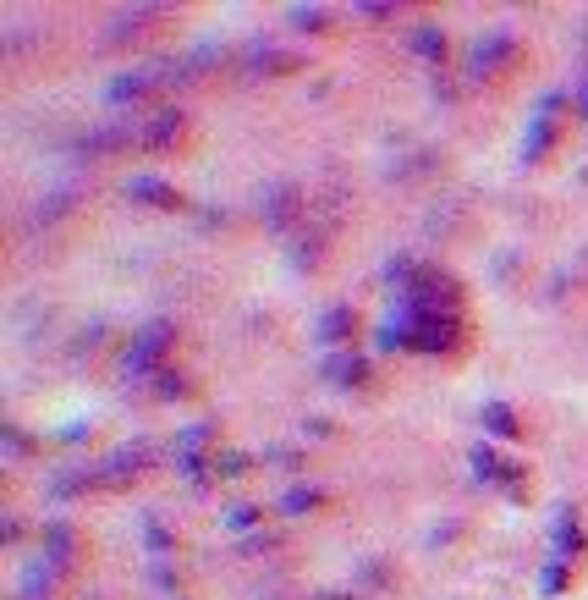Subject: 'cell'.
Returning <instances> with one entry per match:
<instances>
[{
	"mask_svg": "<svg viewBox=\"0 0 588 600\" xmlns=\"http://www.w3.org/2000/svg\"><path fill=\"white\" fill-rule=\"evenodd\" d=\"M407 308L412 314H462V287L445 270H418L407 281Z\"/></svg>",
	"mask_w": 588,
	"mask_h": 600,
	"instance_id": "6da1fadb",
	"label": "cell"
},
{
	"mask_svg": "<svg viewBox=\"0 0 588 600\" xmlns=\"http://www.w3.org/2000/svg\"><path fill=\"white\" fill-rule=\"evenodd\" d=\"M171 341H176V325H171V320H154V325H143V331L133 336V347H127V358H121L127 381H143V374L166 369V353H171Z\"/></svg>",
	"mask_w": 588,
	"mask_h": 600,
	"instance_id": "7a4b0ae2",
	"label": "cell"
},
{
	"mask_svg": "<svg viewBox=\"0 0 588 600\" xmlns=\"http://www.w3.org/2000/svg\"><path fill=\"white\" fill-rule=\"evenodd\" d=\"M258 210H265V226H270V232L298 237V232H303V215H308V193H303L298 182H275V187H265Z\"/></svg>",
	"mask_w": 588,
	"mask_h": 600,
	"instance_id": "3957f363",
	"label": "cell"
},
{
	"mask_svg": "<svg viewBox=\"0 0 588 600\" xmlns=\"http://www.w3.org/2000/svg\"><path fill=\"white\" fill-rule=\"evenodd\" d=\"M154 447H149V440H133V447H116L100 468H94V485H127V480H138V473L154 463L149 457Z\"/></svg>",
	"mask_w": 588,
	"mask_h": 600,
	"instance_id": "277c9868",
	"label": "cell"
},
{
	"mask_svg": "<svg viewBox=\"0 0 588 600\" xmlns=\"http://www.w3.org/2000/svg\"><path fill=\"white\" fill-rule=\"evenodd\" d=\"M473 473H478V480L484 485H501L511 501L522 496V463H511V457H501L495 447H478L473 452Z\"/></svg>",
	"mask_w": 588,
	"mask_h": 600,
	"instance_id": "5b68a950",
	"label": "cell"
},
{
	"mask_svg": "<svg viewBox=\"0 0 588 600\" xmlns=\"http://www.w3.org/2000/svg\"><path fill=\"white\" fill-rule=\"evenodd\" d=\"M462 336V314H418V331H412V347L418 353H445Z\"/></svg>",
	"mask_w": 588,
	"mask_h": 600,
	"instance_id": "8992f818",
	"label": "cell"
},
{
	"mask_svg": "<svg viewBox=\"0 0 588 600\" xmlns=\"http://www.w3.org/2000/svg\"><path fill=\"white\" fill-rule=\"evenodd\" d=\"M517 55V39L511 34H489V39H478L473 45V61H468V72L473 78H495V72H506V61Z\"/></svg>",
	"mask_w": 588,
	"mask_h": 600,
	"instance_id": "52a82bcc",
	"label": "cell"
},
{
	"mask_svg": "<svg viewBox=\"0 0 588 600\" xmlns=\"http://www.w3.org/2000/svg\"><path fill=\"white\" fill-rule=\"evenodd\" d=\"M182 138V111H154L149 121H138V149L159 154V149H171Z\"/></svg>",
	"mask_w": 588,
	"mask_h": 600,
	"instance_id": "ba28073f",
	"label": "cell"
},
{
	"mask_svg": "<svg viewBox=\"0 0 588 600\" xmlns=\"http://www.w3.org/2000/svg\"><path fill=\"white\" fill-rule=\"evenodd\" d=\"M110 100L121 105V100H149V94H159V78H154V67H138V72H121V78H110Z\"/></svg>",
	"mask_w": 588,
	"mask_h": 600,
	"instance_id": "9c48e42d",
	"label": "cell"
},
{
	"mask_svg": "<svg viewBox=\"0 0 588 600\" xmlns=\"http://www.w3.org/2000/svg\"><path fill=\"white\" fill-rule=\"evenodd\" d=\"M45 556H50L55 573H61V567H72V556H78V540H72V529L61 523V518L45 523Z\"/></svg>",
	"mask_w": 588,
	"mask_h": 600,
	"instance_id": "30bf717a",
	"label": "cell"
},
{
	"mask_svg": "<svg viewBox=\"0 0 588 600\" xmlns=\"http://www.w3.org/2000/svg\"><path fill=\"white\" fill-rule=\"evenodd\" d=\"M127 199H133V204H159V210H176V204H182L176 187H171V182H154V177L127 182Z\"/></svg>",
	"mask_w": 588,
	"mask_h": 600,
	"instance_id": "8fae6325",
	"label": "cell"
},
{
	"mask_svg": "<svg viewBox=\"0 0 588 600\" xmlns=\"http://www.w3.org/2000/svg\"><path fill=\"white\" fill-rule=\"evenodd\" d=\"M324 381L357 386V381H363V358H357V353H331V358H324Z\"/></svg>",
	"mask_w": 588,
	"mask_h": 600,
	"instance_id": "7c38bea8",
	"label": "cell"
},
{
	"mask_svg": "<svg viewBox=\"0 0 588 600\" xmlns=\"http://www.w3.org/2000/svg\"><path fill=\"white\" fill-rule=\"evenodd\" d=\"M352 325H357V314H352L347 303L324 308V320H319V341H347V336H352Z\"/></svg>",
	"mask_w": 588,
	"mask_h": 600,
	"instance_id": "4fadbf2b",
	"label": "cell"
},
{
	"mask_svg": "<svg viewBox=\"0 0 588 600\" xmlns=\"http://www.w3.org/2000/svg\"><path fill=\"white\" fill-rule=\"evenodd\" d=\"M478 419H484V430H489V435H501V440H511V435H517V419H511V407H506V402H489Z\"/></svg>",
	"mask_w": 588,
	"mask_h": 600,
	"instance_id": "5bb4252c",
	"label": "cell"
},
{
	"mask_svg": "<svg viewBox=\"0 0 588 600\" xmlns=\"http://www.w3.org/2000/svg\"><path fill=\"white\" fill-rule=\"evenodd\" d=\"M50 584H55V567H50V562L28 567V573H22V600H45V595H50Z\"/></svg>",
	"mask_w": 588,
	"mask_h": 600,
	"instance_id": "9a60e30c",
	"label": "cell"
},
{
	"mask_svg": "<svg viewBox=\"0 0 588 600\" xmlns=\"http://www.w3.org/2000/svg\"><path fill=\"white\" fill-rule=\"evenodd\" d=\"M412 50H418L423 61H445V34H440V28H418V34H412Z\"/></svg>",
	"mask_w": 588,
	"mask_h": 600,
	"instance_id": "2e32d148",
	"label": "cell"
},
{
	"mask_svg": "<svg viewBox=\"0 0 588 600\" xmlns=\"http://www.w3.org/2000/svg\"><path fill=\"white\" fill-rule=\"evenodd\" d=\"M555 551H561V556H577V551H583V529H577V518H561V523H555Z\"/></svg>",
	"mask_w": 588,
	"mask_h": 600,
	"instance_id": "e0dca14e",
	"label": "cell"
},
{
	"mask_svg": "<svg viewBox=\"0 0 588 600\" xmlns=\"http://www.w3.org/2000/svg\"><path fill=\"white\" fill-rule=\"evenodd\" d=\"M281 507H286V513H308V507H319V490H314V485H308V490H291Z\"/></svg>",
	"mask_w": 588,
	"mask_h": 600,
	"instance_id": "ac0fdd59",
	"label": "cell"
},
{
	"mask_svg": "<svg viewBox=\"0 0 588 600\" xmlns=\"http://www.w3.org/2000/svg\"><path fill=\"white\" fill-rule=\"evenodd\" d=\"M242 468H248V457H242V452H225V457L215 452V473H242Z\"/></svg>",
	"mask_w": 588,
	"mask_h": 600,
	"instance_id": "d6986e66",
	"label": "cell"
},
{
	"mask_svg": "<svg viewBox=\"0 0 588 600\" xmlns=\"http://www.w3.org/2000/svg\"><path fill=\"white\" fill-rule=\"evenodd\" d=\"M291 22H298V28H324V12L319 6H298V12H291Z\"/></svg>",
	"mask_w": 588,
	"mask_h": 600,
	"instance_id": "ffe728a7",
	"label": "cell"
},
{
	"mask_svg": "<svg viewBox=\"0 0 588 600\" xmlns=\"http://www.w3.org/2000/svg\"><path fill=\"white\" fill-rule=\"evenodd\" d=\"M561 579H567L561 562H550V567H544V595H561Z\"/></svg>",
	"mask_w": 588,
	"mask_h": 600,
	"instance_id": "44dd1931",
	"label": "cell"
},
{
	"mask_svg": "<svg viewBox=\"0 0 588 600\" xmlns=\"http://www.w3.org/2000/svg\"><path fill=\"white\" fill-rule=\"evenodd\" d=\"M258 518V507H232V513H225V523H232V529H248Z\"/></svg>",
	"mask_w": 588,
	"mask_h": 600,
	"instance_id": "7402d4cb",
	"label": "cell"
},
{
	"mask_svg": "<svg viewBox=\"0 0 588 600\" xmlns=\"http://www.w3.org/2000/svg\"><path fill=\"white\" fill-rule=\"evenodd\" d=\"M149 551H171V534L159 529V523H149Z\"/></svg>",
	"mask_w": 588,
	"mask_h": 600,
	"instance_id": "603a6c76",
	"label": "cell"
},
{
	"mask_svg": "<svg viewBox=\"0 0 588 600\" xmlns=\"http://www.w3.org/2000/svg\"><path fill=\"white\" fill-rule=\"evenodd\" d=\"M396 6H357V17H369V22H380V17H390Z\"/></svg>",
	"mask_w": 588,
	"mask_h": 600,
	"instance_id": "cb8c5ba5",
	"label": "cell"
},
{
	"mask_svg": "<svg viewBox=\"0 0 588 600\" xmlns=\"http://www.w3.org/2000/svg\"><path fill=\"white\" fill-rule=\"evenodd\" d=\"M577 105H583V116H588V83H583V94H577Z\"/></svg>",
	"mask_w": 588,
	"mask_h": 600,
	"instance_id": "d4e9b609",
	"label": "cell"
}]
</instances>
